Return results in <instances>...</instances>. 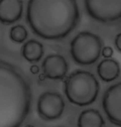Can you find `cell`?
<instances>
[{"instance_id":"cell-14","label":"cell","mask_w":121,"mask_h":127,"mask_svg":"<svg viewBox=\"0 0 121 127\" xmlns=\"http://www.w3.org/2000/svg\"><path fill=\"white\" fill-rule=\"evenodd\" d=\"M113 54H114V51L111 47H105L102 50V56L105 57V59L112 57Z\"/></svg>"},{"instance_id":"cell-7","label":"cell","mask_w":121,"mask_h":127,"mask_svg":"<svg viewBox=\"0 0 121 127\" xmlns=\"http://www.w3.org/2000/svg\"><path fill=\"white\" fill-rule=\"evenodd\" d=\"M102 105L109 121L121 126V81L108 88L104 94Z\"/></svg>"},{"instance_id":"cell-5","label":"cell","mask_w":121,"mask_h":127,"mask_svg":"<svg viewBox=\"0 0 121 127\" xmlns=\"http://www.w3.org/2000/svg\"><path fill=\"white\" fill-rule=\"evenodd\" d=\"M90 17L98 22L112 23L121 20V0H84Z\"/></svg>"},{"instance_id":"cell-11","label":"cell","mask_w":121,"mask_h":127,"mask_svg":"<svg viewBox=\"0 0 121 127\" xmlns=\"http://www.w3.org/2000/svg\"><path fill=\"white\" fill-rule=\"evenodd\" d=\"M105 120L96 109L83 111L78 117V127H105Z\"/></svg>"},{"instance_id":"cell-9","label":"cell","mask_w":121,"mask_h":127,"mask_svg":"<svg viewBox=\"0 0 121 127\" xmlns=\"http://www.w3.org/2000/svg\"><path fill=\"white\" fill-rule=\"evenodd\" d=\"M23 11L22 0H0V21L3 24H12L18 21Z\"/></svg>"},{"instance_id":"cell-12","label":"cell","mask_w":121,"mask_h":127,"mask_svg":"<svg viewBox=\"0 0 121 127\" xmlns=\"http://www.w3.org/2000/svg\"><path fill=\"white\" fill-rule=\"evenodd\" d=\"M44 50L41 42L36 40H29L23 45L22 54L23 57L29 62H39L43 56Z\"/></svg>"},{"instance_id":"cell-3","label":"cell","mask_w":121,"mask_h":127,"mask_svg":"<svg viewBox=\"0 0 121 127\" xmlns=\"http://www.w3.org/2000/svg\"><path fill=\"white\" fill-rule=\"evenodd\" d=\"M99 88V81L93 74L76 70L66 80L64 92L71 103L78 106H85L96 101Z\"/></svg>"},{"instance_id":"cell-6","label":"cell","mask_w":121,"mask_h":127,"mask_svg":"<svg viewBox=\"0 0 121 127\" xmlns=\"http://www.w3.org/2000/svg\"><path fill=\"white\" fill-rule=\"evenodd\" d=\"M37 114L40 118L46 121L59 119L65 110V101L59 93L46 92L37 100Z\"/></svg>"},{"instance_id":"cell-17","label":"cell","mask_w":121,"mask_h":127,"mask_svg":"<svg viewBox=\"0 0 121 127\" xmlns=\"http://www.w3.org/2000/svg\"><path fill=\"white\" fill-rule=\"evenodd\" d=\"M25 127H35V126H31V125H28V126H26Z\"/></svg>"},{"instance_id":"cell-8","label":"cell","mask_w":121,"mask_h":127,"mask_svg":"<svg viewBox=\"0 0 121 127\" xmlns=\"http://www.w3.org/2000/svg\"><path fill=\"white\" fill-rule=\"evenodd\" d=\"M44 76L51 80H60L66 75L68 64L65 57L59 54L48 55L42 62Z\"/></svg>"},{"instance_id":"cell-2","label":"cell","mask_w":121,"mask_h":127,"mask_svg":"<svg viewBox=\"0 0 121 127\" xmlns=\"http://www.w3.org/2000/svg\"><path fill=\"white\" fill-rule=\"evenodd\" d=\"M32 93L24 76L10 63H0V127H20L31 107Z\"/></svg>"},{"instance_id":"cell-4","label":"cell","mask_w":121,"mask_h":127,"mask_svg":"<svg viewBox=\"0 0 121 127\" xmlns=\"http://www.w3.org/2000/svg\"><path fill=\"white\" fill-rule=\"evenodd\" d=\"M100 37L91 32H80L71 42V54L75 63L89 66L98 61L102 54Z\"/></svg>"},{"instance_id":"cell-16","label":"cell","mask_w":121,"mask_h":127,"mask_svg":"<svg viewBox=\"0 0 121 127\" xmlns=\"http://www.w3.org/2000/svg\"><path fill=\"white\" fill-rule=\"evenodd\" d=\"M31 72L33 73V74H37V72L39 71V67L37 66V65H33L31 66Z\"/></svg>"},{"instance_id":"cell-1","label":"cell","mask_w":121,"mask_h":127,"mask_svg":"<svg viewBox=\"0 0 121 127\" xmlns=\"http://www.w3.org/2000/svg\"><path fill=\"white\" fill-rule=\"evenodd\" d=\"M26 17L37 36L47 40H59L77 26L80 10L76 0H29Z\"/></svg>"},{"instance_id":"cell-10","label":"cell","mask_w":121,"mask_h":127,"mask_svg":"<svg viewBox=\"0 0 121 127\" xmlns=\"http://www.w3.org/2000/svg\"><path fill=\"white\" fill-rule=\"evenodd\" d=\"M120 63L114 59L107 58L99 62L97 66V73L99 78L105 82H111L120 75Z\"/></svg>"},{"instance_id":"cell-13","label":"cell","mask_w":121,"mask_h":127,"mask_svg":"<svg viewBox=\"0 0 121 127\" xmlns=\"http://www.w3.org/2000/svg\"><path fill=\"white\" fill-rule=\"evenodd\" d=\"M10 38L13 42L23 43L27 37V31L23 25L13 26L10 30Z\"/></svg>"},{"instance_id":"cell-15","label":"cell","mask_w":121,"mask_h":127,"mask_svg":"<svg viewBox=\"0 0 121 127\" xmlns=\"http://www.w3.org/2000/svg\"><path fill=\"white\" fill-rule=\"evenodd\" d=\"M115 44L119 52L121 53V32H120L119 34L115 37Z\"/></svg>"}]
</instances>
